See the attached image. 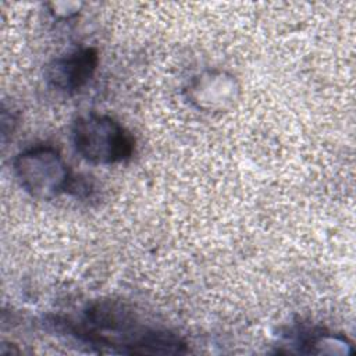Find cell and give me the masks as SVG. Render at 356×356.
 Here are the masks:
<instances>
[{"mask_svg":"<svg viewBox=\"0 0 356 356\" xmlns=\"http://www.w3.org/2000/svg\"><path fill=\"white\" fill-rule=\"evenodd\" d=\"M11 170L18 185L38 200L72 195L79 178L72 174L58 149L44 143L19 152L11 161Z\"/></svg>","mask_w":356,"mask_h":356,"instance_id":"1","label":"cell"},{"mask_svg":"<svg viewBox=\"0 0 356 356\" xmlns=\"http://www.w3.org/2000/svg\"><path fill=\"white\" fill-rule=\"evenodd\" d=\"M71 138L76 153L97 165L122 163L135 152L134 135L121 122L106 114L79 115L72 122Z\"/></svg>","mask_w":356,"mask_h":356,"instance_id":"2","label":"cell"},{"mask_svg":"<svg viewBox=\"0 0 356 356\" xmlns=\"http://www.w3.org/2000/svg\"><path fill=\"white\" fill-rule=\"evenodd\" d=\"M186 100L203 113H225L241 97V85L235 75L221 68H209L193 75L185 89Z\"/></svg>","mask_w":356,"mask_h":356,"instance_id":"3","label":"cell"},{"mask_svg":"<svg viewBox=\"0 0 356 356\" xmlns=\"http://www.w3.org/2000/svg\"><path fill=\"white\" fill-rule=\"evenodd\" d=\"M99 64L95 47H81L54 58L46 68L47 85L60 93L75 95L92 79Z\"/></svg>","mask_w":356,"mask_h":356,"instance_id":"4","label":"cell"},{"mask_svg":"<svg viewBox=\"0 0 356 356\" xmlns=\"http://www.w3.org/2000/svg\"><path fill=\"white\" fill-rule=\"evenodd\" d=\"M293 346L299 353L313 355H350L352 342L346 337L328 332L317 327H303L295 330L292 335Z\"/></svg>","mask_w":356,"mask_h":356,"instance_id":"5","label":"cell"}]
</instances>
